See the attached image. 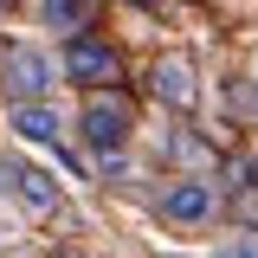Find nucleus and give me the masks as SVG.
I'll return each mask as SVG.
<instances>
[{"label": "nucleus", "mask_w": 258, "mask_h": 258, "mask_svg": "<svg viewBox=\"0 0 258 258\" xmlns=\"http://www.w3.org/2000/svg\"><path fill=\"white\" fill-rule=\"evenodd\" d=\"M58 64H64V78H71V84H91V91H103V84H116V78H123V52H116V45H103L97 32H64Z\"/></svg>", "instance_id": "f257e3e1"}, {"label": "nucleus", "mask_w": 258, "mask_h": 258, "mask_svg": "<svg viewBox=\"0 0 258 258\" xmlns=\"http://www.w3.org/2000/svg\"><path fill=\"white\" fill-rule=\"evenodd\" d=\"M155 213L174 226V232H194V226H207L213 213H220V194H213V181H207V174H174V181L161 187Z\"/></svg>", "instance_id": "f03ea898"}, {"label": "nucleus", "mask_w": 258, "mask_h": 258, "mask_svg": "<svg viewBox=\"0 0 258 258\" xmlns=\"http://www.w3.org/2000/svg\"><path fill=\"white\" fill-rule=\"evenodd\" d=\"M78 136H84L91 155H123V149H129V103L110 97V84H103V91L78 110Z\"/></svg>", "instance_id": "7ed1b4c3"}, {"label": "nucleus", "mask_w": 258, "mask_h": 258, "mask_svg": "<svg viewBox=\"0 0 258 258\" xmlns=\"http://www.w3.org/2000/svg\"><path fill=\"white\" fill-rule=\"evenodd\" d=\"M0 194H7L20 213H32V220H45V213L64 207V187L45 168H32V161H0Z\"/></svg>", "instance_id": "20e7f679"}, {"label": "nucleus", "mask_w": 258, "mask_h": 258, "mask_svg": "<svg viewBox=\"0 0 258 258\" xmlns=\"http://www.w3.org/2000/svg\"><path fill=\"white\" fill-rule=\"evenodd\" d=\"M64 78V64L39 45H7V91L13 97H52V84Z\"/></svg>", "instance_id": "39448f33"}, {"label": "nucleus", "mask_w": 258, "mask_h": 258, "mask_svg": "<svg viewBox=\"0 0 258 258\" xmlns=\"http://www.w3.org/2000/svg\"><path fill=\"white\" fill-rule=\"evenodd\" d=\"M13 136H20V142H39V149H58L64 110L45 103V97H13Z\"/></svg>", "instance_id": "423d86ee"}, {"label": "nucleus", "mask_w": 258, "mask_h": 258, "mask_svg": "<svg viewBox=\"0 0 258 258\" xmlns=\"http://www.w3.org/2000/svg\"><path fill=\"white\" fill-rule=\"evenodd\" d=\"M155 97L168 103V110H187L194 97H200V84H194V64H187V58H161V64H155Z\"/></svg>", "instance_id": "0eeeda50"}, {"label": "nucleus", "mask_w": 258, "mask_h": 258, "mask_svg": "<svg viewBox=\"0 0 258 258\" xmlns=\"http://www.w3.org/2000/svg\"><path fill=\"white\" fill-rule=\"evenodd\" d=\"M39 26H52V32H84V26H91V0H39Z\"/></svg>", "instance_id": "6e6552de"}]
</instances>
